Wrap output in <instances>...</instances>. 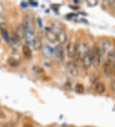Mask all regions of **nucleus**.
Segmentation results:
<instances>
[{
    "mask_svg": "<svg viewBox=\"0 0 115 127\" xmlns=\"http://www.w3.org/2000/svg\"><path fill=\"white\" fill-rule=\"evenodd\" d=\"M90 55L92 58V64L95 67L98 66L101 62L102 56L100 52L98 47L95 46L92 50H90Z\"/></svg>",
    "mask_w": 115,
    "mask_h": 127,
    "instance_id": "1",
    "label": "nucleus"
},
{
    "mask_svg": "<svg viewBox=\"0 0 115 127\" xmlns=\"http://www.w3.org/2000/svg\"><path fill=\"white\" fill-rule=\"evenodd\" d=\"M90 50L86 44L80 42L77 45V57L82 61L86 55L88 54Z\"/></svg>",
    "mask_w": 115,
    "mask_h": 127,
    "instance_id": "2",
    "label": "nucleus"
},
{
    "mask_svg": "<svg viewBox=\"0 0 115 127\" xmlns=\"http://www.w3.org/2000/svg\"><path fill=\"white\" fill-rule=\"evenodd\" d=\"M23 27H24L26 32H34L35 31V23L33 18L30 16H26L24 18Z\"/></svg>",
    "mask_w": 115,
    "mask_h": 127,
    "instance_id": "3",
    "label": "nucleus"
},
{
    "mask_svg": "<svg viewBox=\"0 0 115 127\" xmlns=\"http://www.w3.org/2000/svg\"><path fill=\"white\" fill-rule=\"evenodd\" d=\"M66 69L68 73L72 76H77L79 74V71L76 65L72 61H69L67 63Z\"/></svg>",
    "mask_w": 115,
    "mask_h": 127,
    "instance_id": "4",
    "label": "nucleus"
},
{
    "mask_svg": "<svg viewBox=\"0 0 115 127\" xmlns=\"http://www.w3.org/2000/svg\"><path fill=\"white\" fill-rule=\"evenodd\" d=\"M68 57L70 59H74L77 55V45L74 42H70L67 47Z\"/></svg>",
    "mask_w": 115,
    "mask_h": 127,
    "instance_id": "5",
    "label": "nucleus"
},
{
    "mask_svg": "<svg viewBox=\"0 0 115 127\" xmlns=\"http://www.w3.org/2000/svg\"><path fill=\"white\" fill-rule=\"evenodd\" d=\"M0 32L2 35L3 39L6 41V42H10V36L8 32L7 26L5 23H0Z\"/></svg>",
    "mask_w": 115,
    "mask_h": 127,
    "instance_id": "6",
    "label": "nucleus"
},
{
    "mask_svg": "<svg viewBox=\"0 0 115 127\" xmlns=\"http://www.w3.org/2000/svg\"><path fill=\"white\" fill-rule=\"evenodd\" d=\"M55 54L57 59L60 61H62L64 60L65 52L64 49L62 44H59L55 48Z\"/></svg>",
    "mask_w": 115,
    "mask_h": 127,
    "instance_id": "7",
    "label": "nucleus"
},
{
    "mask_svg": "<svg viewBox=\"0 0 115 127\" xmlns=\"http://www.w3.org/2000/svg\"><path fill=\"white\" fill-rule=\"evenodd\" d=\"M111 44L110 42L107 40H103L100 42V47H98L100 50V52L102 55L103 54H104L106 52H109V51H111L112 50H111Z\"/></svg>",
    "mask_w": 115,
    "mask_h": 127,
    "instance_id": "8",
    "label": "nucleus"
},
{
    "mask_svg": "<svg viewBox=\"0 0 115 127\" xmlns=\"http://www.w3.org/2000/svg\"><path fill=\"white\" fill-rule=\"evenodd\" d=\"M46 38L52 43H55L58 41V36L55 32H54L51 30H49L46 33Z\"/></svg>",
    "mask_w": 115,
    "mask_h": 127,
    "instance_id": "9",
    "label": "nucleus"
},
{
    "mask_svg": "<svg viewBox=\"0 0 115 127\" xmlns=\"http://www.w3.org/2000/svg\"><path fill=\"white\" fill-rule=\"evenodd\" d=\"M12 44L15 46H19L21 45V38L17 35L16 33H12V34L10 37V42Z\"/></svg>",
    "mask_w": 115,
    "mask_h": 127,
    "instance_id": "10",
    "label": "nucleus"
},
{
    "mask_svg": "<svg viewBox=\"0 0 115 127\" xmlns=\"http://www.w3.org/2000/svg\"><path fill=\"white\" fill-rule=\"evenodd\" d=\"M112 65L109 62H105L103 65V71L107 77H109L112 74Z\"/></svg>",
    "mask_w": 115,
    "mask_h": 127,
    "instance_id": "11",
    "label": "nucleus"
},
{
    "mask_svg": "<svg viewBox=\"0 0 115 127\" xmlns=\"http://www.w3.org/2000/svg\"><path fill=\"white\" fill-rule=\"evenodd\" d=\"M51 30L55 32L56 33H58L59 32L63 30L62 28V25L58 21H54L51 23Z\"/></svg>",
    "mask_w": 115,
    "mask_h": 127,
    "instance_id": "12",
    "label": "nucleus"
},
{
    "mask_svg": "<svg viewBox=\"0 0 115 127\" xmlns=\"http://www.w3.org/2000/svg\"><path fill=\"white\" fill-rule=\"evenodd\" d=\"M81 61L82 62H83V65H84V67L85 68L89 69L90 67V66L92 64V58H91L90 55V52L88 53V54L86 55Z\"/></svg>",
    "mask_w": 115,
    "mask_h": 127,
    "instance_id": "13",
    "label": "nucleus"
},
{
    "mask_svg": "<svg viewBox=\"0 0 115 127\" xmlns=\"http://www.w3.org/2000/svg\"><path fill=\"white\" fill-rule=\"evenodd\" d=\"M25 40H26V44H28V45H32L33 40L35 38L34 32H26L24 35Z\"/></svg>",
    "mask_w": 115,
    "mask_h": 127,
    "instance_id": "14",
    "label": "nucleus"
},
{
    "mask_svg": "<svg viewBox=\"0 0 115 127\" xmlns=\"http://www.w3.org/2000/svg\"><path fill=\"white\" fill-rule=\"evenodd\" d=\"M33 48L36 51H38L42 49V40L40 37H35L33 42Z\"/></svg>",
    "mask_w": 115,
    "mask_h": 127,
    "instance_id": "15",
    "label": "nucleus"
},
{
    "mask_svg": "<svg viewBox=\"0 0 115 127\" xmlns=\"http://www.w3.org/2000/svg\"><path fill=\"white\" fill-rule=\"evenodd\" d=\"M94 89H95V92L98 94H102L106 91V87L105 85L100 82H97V83H95V87H94Z\"/></svg>",
    "mask_w": 115,
    "mask_h": 127,
    "instance_id": "16",
    "label": "nucleus"
},
{
    "mask_svg": "<svg viewBox=\"0 0 115 127\" xmlns=\"http://www.w3.org/2000/svg\"><path fill=\"white\" fill-rule=\"evenodd\" d=\"M57 36H58V41L60 42V44H63L66 42L67 40V35L63 30L57 33Z\"/></svg>",
    "mask_w": 115,
    "mask_h": 127,
    "instance_id": "17",
    "label": "nucleus"
},
{
    "mask_svg": "<svg viewBox=\"0 0 115 127\" xmlns=\"http://www.w3.org/2000/svg\"><path fill=\"white\" fill-rule=\"evenodd\" d=\"M22 50H23V53L24 56L27 59H30L32 55V53H31V50L29 48V47L27 45H24L22 48Z\"/></svg>",
    "mask_w": 115,
    "mask_h": 127,
    "instance_id": "18",
    "label": "nucleus"
},
{
    "mask_svg": "<svg viewBox=\"0 0 115 127\" xmlns=\"http://www.w3.org/2000/svg\"><path fill=\"white\" fill-rule=\"evenodd\" d=\"M16 33L17 35L20 37H24L25 33H26V30L24 29V27H23V25H19L18 27H17L16 29Z\"/></svg>",
    "mask_w": 115,
    "mask_h": 127,
    "instance_id": "19",
    "label": "nucleus"
},
{
    "mask_svg": "<svg viewBox=\"0 0 115 127\" xmlns=\"http://www.w3.org/2000/svg\"><path fill=\"white\" fill-rule=\"evenodd\" d=\"M107 62H109L111 64H115V53L114 50L109 51L107 53Z\"/></svg>",
    "mask_w": 115,
    "mask_h": 127,
    "instance_id": "20",
    "label": "nucleus"
},
{
    "mask_svg": "<svg viewBox=\"0 0 115 127\" xmlns=\"http://www.w3.org/2000/svg\"><path fill=\"white\" fill-rule=\"evenodd\" d=\"M7 63L11 67H15L18 66L19 61H17V59H15V58L14 57H10L7 60Z\"/></svg>",
    "mask_w": 115,
    "mask_h": 127,
    "instance_id": "21",
    "label": "nucleus"
},
{
    "mask_svg": "<svg viewBox=\"0 0 115 127\" xmlns=\"http://www.w3.org/2000/svg\"><path fill=\"white\" fill-rule=\"evenodd\" d=\"M43 49V55L46 58H49L51 55V50L49 46L46 45L42 47Z\"/></svg>",
    "mask_w": 115,
    "mask_h": 127,
    "instance_id": "22",
    "label": "nucleus"
},
{
    "mask_svg": "<svg viewBox=\"0 0 115 127\" xmlns=\"http://www.w3.org/2000/svg\"><path fill=\"white\" fill-rule=\"evenodd\" d=\"M75 91L78 94H83L84 91V87L83 85L81 84H77L75 87Z\"/></svg>",
    "mask_w": 115,
    "mask_h": 127,
    "instance_id": "23",
    "label": "nucleus"
},
{
    "mask_svg": "<svg viewBox=\"0 0 115 127\" xmlns=\"http://www.w3.org/2000/svg\"><path fill=\"white\" fill-rule=\"evenodd\" d=\"M32 69H33V71L35 73H37V74H41V73H42L44 71L43 68H42L41 67L37 65H33Z\"/></svg>",
    "mask_w": 115,
    "mask_h": 127,
    "instance_id": "24",
    "label": "nucleus"
},
{
    "mask_svg": "<svg viewBox=\"0 0 115 127\" xmlns=\"http://www.w3.org/2000/svg\"><path fill=\"white\" fill-rule=\"evenodd\" d=\"M86 3L89 6H95L98 3L97 0H90V1H86Z\"/></svg>",
    "mask_w": 115,
    "mask_h": 127,
    "instance_id": "25",
    "label": "nucleus"
},
{
    "mask_svg": "<svg viewBox=\"0 0 115 127\" xmlns=\"http://www.w3.org/2000/svg\"><path fill=\"white\" fill-rule=\"evenodd\" d=\"M103 5H104L105 7H107V8H109V7L111 6V1H105L103 2Z\"/></svg>",
    "mask_w": 115,
    "mask_h": 127,
    "instance_id": "26",
    "label": "nucleus"
},
{
    "mask_svg": "<svg viewBox=\"0 0 115 127\" xmlns=\"http://www.w3.org/2000/svg\"><path fill=\"white\" fill-rule=\"evenodd\" d=\"M91 82L92 83H97V76H95V74H92V76H91Z\"/></svg>",
    "mask_w": 115,
    "mask_h": 127,
    "instance_id": "27",
    "label": "nucleus"
},
{
    "mask_svg": "<svg viewBox=\"0 0 115 127\" xmlns=\"http://www.w3.org/2000/svg\"><path fill=\"white\" fill-rule=\"evenodd\" d=\"M15 126V123L12 122H8L7 123H5L3 126V127H14Z\"/></svg>",
    "mask_w": 115,
    "mask_h": 127,
    "instance_id": "28",
    "label": "nucleus"
},
{
    "mask_svg": "<svg viewBox=\"0 0 115 127\" xmlns=\"http://www.w3.org/2000/svg\"><path fill=\"white\" fill-rule=\"evenodd\" d=\"M111 88L113 91L115 93V80H113L111 82Z\"/></svg>",
    "mask_w": 115,
    "mask_h": 127,
    "instance_id": "29",
    "label": "nucleus"
},
{
    "mask_svg": "<svg viewBox=\"0 0 115 127\" xmlns=\"http://www.w3.org/2000/svg\"><path fill=\"white\" fill-rule=\"evenodd\" d=\"M112 74L115 76V64L112 65Z\"/></svg>",
    "mask_w": 115,
    "mask_h": 127,
    "instance_id": "30",
    "label": "nucleus"
},
{
    "mask_svg": "<svg viewBox=\"0 0 115 127\" xmlns=\"http://www.w3.org/2000/svg\"><path fill=\"white\" fill-rule=\"evenodd\" d=\"M0 118H5V114L3 113L1 110H0Z\"/></svg>",
    "mask_w": 115,
    "mask_h": 127,
    "instance_id": "31",
    "label": "nucleus"
},
{
    "mask_svg": "<svg viewBox=\"0 0 115 127\" xmlns=\"http://www.w3.org/2000/svg\"><path fill=\"white\" fill-rule=\"evenodd\" d=\"M23 127H33V125L31 123H25Z\"/></svg>",
    "mask_w": 115,
    "mask_h": 127,
    "instance_id": "32",
    "label": "nucleus"
},
{
    "mask_svg": "<svg viewBox=\"0 0 115 127\" xmlns=\"http://www.w3.org/2000/svg\"><path fill=\"white\" fill-rule=\"evenodd\" d=\"M111 5L113 6L114 8H115V1H111Z\"/></svg>",
    "mask_w": 115,
    "mask_h": 127,
    "instance_id": "33",
    "label": "nucleus"
},
{
    "mask_svg": "<svg viewBox=\"0 0 115 127\" xmlns=\"http://www.w3.org/2000/svg\"><path fill=\"white\" fill-rule=\"evenodd\" d=\"M75 127L74 125H69V126H67V127Z\"/></svg>",
    "mask_w": 115,
    "mask_h": 127,
    "instance_id": "34",
    "label": "nucleus"
},
{
    "mask_svg": "<svg viewBox=\"0 0 115 127\" xmlns=\"http://www.w3.org/2000/svg\"><path fill=\"white\" fill-rule=\"evenodd\" d=\"M114 51H115V50H114Z\"/></svg>",
    "mask_w": 115,
    "mask_h": 127,
    "instance_id": "35",
    "label": "nucleus"
},
{
    "mask_svg": "<svg viewBox=\"0 0 115 127\" xmlns=\"http://www.w3.org/2000/svg\"></svg>",
    "mask_w": 115,
    "mask_h": 127,
    "instance_id": "36",
    "label": "nucleus"
},
{
    "mask_svg": "<svg viewBox=\"0 0 115 127\" xmlns=\"http://www.w3.org/2000/svg\"><path fill=\"white\" fill-rule=\"evenodd\" d=\"M0 42H1V40H0Z\"/></svg>",
    "mask_w": 115,
    "mask_h": 127,
    "instance_id": "37",
    "label": "nucleus"
}]
</instances>
